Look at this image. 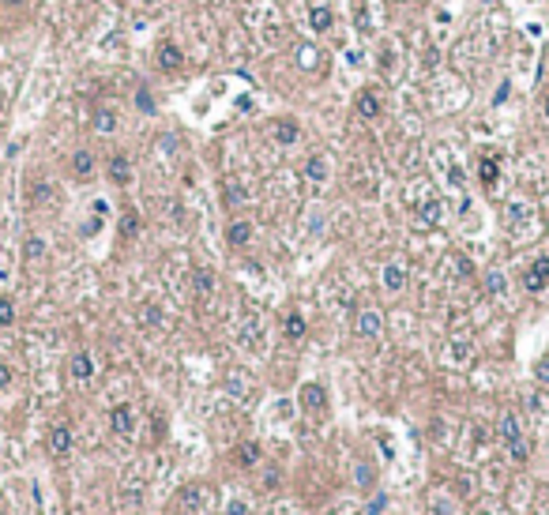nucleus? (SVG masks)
Wrapping results in <instances>:
<instances>
[{"label": "nucleus", "mask_w": 549, "mask_h": 515, "mask_svg": "<svg viewBox=\"0 0 549 515\" xmlns=\"http://www.w3.org/2000/svg\"><path fill=\"white\" fill-rule=\"evenodd\" d=\"M433 162H436V170H441V177L448 189H463L467 184V173H463V158L455 155V147H448V144H436L433 147Z\"/></svg>", "instance_id": "2"}, {"label": "nucleus", "mask_w": 549, "mask_h": 515, "mask_svg": "<svg viewBox=\"0 0 549 515\" xmlns=\"http://www.w3.org/2000/svg\"><path fill=\"white\" fill-rule=\"evenodd\" d=\"M298 399H301V410H309V414H324V410H327V388H324L320 380H309V383H305Z\"/></svg>", "instance_id": "7"}, {"label": "nucleus", "mask_w": 549, "mask_h": 515, "mask_svg": "<svg viewBox=\"0 0 549 515\" xmlns=\"http://www.w3.org/2000/svg\"><path fill=\"white\" fill-rule=\"evenodd\" d=\"M91 125H94V132L109 136V132L117 128V113H113L109 106H102V109H94V120H91Z\"/></svg>", "instance_id": "29"}, {"label": "nucleus", "mask_w": 549, "mask_h": 515, "mask_svg": "<svg viewBox=\"0 0 549 515\" xmlns=\"http://www.w3.org/2000/svg\"><path fill=\"white\" fill-rule=\"evenodd\" d=\"M332 23H335V12L327 4H313L309 8V27L316 30V34H327L332 30Z\"/></svg>", "instance_id": "21"}, {"label": "nucleus", "mask_w": 549, "mask_h": 515, "mask_svg": "<svg viewBox=\"0 0 549 515\" xmlns=\"http://www.w3.org/2000/svg\"><path fill=\"white\" fill-rule=\"evenodd\" d=\"M49 200V189L46 184H34V203H46Z\"/></svg>", "instance_id": "42"}, {"label": "nucleus", "mask_w": 549, "mask_h": 515, "mask_svg": "<svg viewBox=\"0 0 549 515\" xmlns=\"http://www.w3.org/2000/svg\"><path fill=\"white\" fill-rule=\"evenodd\" d=\"M380 327H384V316H380L377 309H358V316H354V331H358L361 338H377V335H380Z\"/></svg>", "instance_id": "12"}, {"label": "nucleus", "mask_w": 549, "mask_h": 515, "mask_svg": "<svg viewBox=\"0 0 549 515\" xmlns=\"http://www.w3.org/2000/svg\"><path fill=\"white\" fill-rule=\"evenodd\" d=\"M8 383H12V365H4V361H0V391H4Z\"/></svg>", "instance_id": "41"}, {"label": "nucleus", "mask_w": 549, "mask_h": 515, "mask_svg": "<svg viewBox=\"0 0 549 515\" xmlns=\"http://www.w3.org/2000/svg\"><path fill=\"white\" fill-rule=\"evenodd\" d=\"M414 207H418V215H422V222L425 226H441L444 222V200L436 192H429L425 184H414Z\"/></svg>", "instance_id": "4"}, {"label": "nucleus", "mask_w": 549, "mask_h": 515, "mask_svg": "<svg viewBox=\"0 0 549 515\" xmlns=\"http://www.w3.org/2000/svg\"><path fill=\"white\" fill-rule=\"evenodd\" d=\"M23 256L27 260H42V256H46V241H42V237H27L23 241Z\"/></svg>", "instance_id": "33"}, {"label": "nucleus", "mask_w": 549, "mask_h": 515, "mask_svg": "<svg viewBox=\"0 0 549 515\" xmlns=\"http://www.w3.org/2000/svg\"><path fill=\"white\" fill-rule=\"evenodd\" d=\"M500 440L508 447V455L515 463H526V455H531V447L523 440V429H519V418L515 414H500Z\"/></svg>", "instance_id": "3"}, {"label": "nucleus", "mask_w": 549, "mask_h": 515, "mask_svg": "<svg viewBox=\"0 0 549 515\" xmlns=\"http://www.w3.org/2000/svg\"><path fill=\"white\" fill-rule=\"evenodd\" d=\"M200 497H203V489H196V485H192V489H181V500H177L181 511L196 515V508H200Z\"/></svg>", "instance_id": "31"}, {"label": "nucleus", "mask_w": 549, "mask_h": 515, "mask_svg": "<svg viewBox=\"0 0 549 515\" xmlns=\"http://www.w3.org/2000/svg\"><path fill=\"white\" fill-rule=\"evenodd\" d=\"M354 109H358V117L377 120V117L384 113V98H380L377 91H361V94H358V102H354Z\"/></svg>", "instance_id": "16"}, {"label": "nucleus", "mask_w": 549, "mask_h": 515, "mask_svg": "<svg viewBox=\"0 0 549 515\" xmlns=\"http://www.w3.org/2000/svg\"><path fill=\"white\" fill-rule=\"evenodd\" d=\"M136 234H139V215L125 211V215H120V237H136Z\"/></svg>", "instance_id": "32"}, {"label": "nucleus", "mask_w": 549, "mask_h": 515, "mask_svg": "<svg viewBox=\"0 0 549 515\" xmlns=\"http://www.w3.org/2000/svg\"><path fill=\"white\" fill-rule=\"evenodd\" d=\"M189 286H192L196 298H211V293H215V271L211 267H192Z\"/></svg>", "instance_id": "18"}, {"label": "nucleus", "mask_w": 549, "mask_h": 515, "mask_svg": "<svg viewBox=\"0 0 549 515\" xmlns=\"http://www.w3.org/2000/svg\"><path fill=\"white\" fill-rule=\"evenodd\" d=\"M538 376H542V380H549V361H542V365H538Z\"/></svg>", "instance_id": "46"}, {"label": "nucleus", "mask_w": 549, "mask_h": 515, "mask_svg": "<svg viewBox=\"0 0 549 515\" xmlns=\"http://www.w3.org/2000/svg\"><path fill=\"white\" fill-rule=\"evenodd\" d=\"M241 346H245V350H263V327H260V320H248L245 324V331H241Z\"/></svg>", "instance_id": "28"}, {"label": "nucleus", "mask_w": 549, "mask_h": 515, "mask_svg": "<svg viewBox=\"0 0 549 515\" xmlns=\"http://www.w3.org/2000/svg\"><path fill=\"white\" fill-rule=\"evenodd\" d=\"M406 286V267L399 260H391V264H384V290L388 293H399Z\"/></svg>", "instance_id": "22"}, {"label": "nucleus", "mask_w": 549, "mask_h": 515, "mask_svg": "<svg viewBox=\"0 0 549 515\" xmlns=\"http://www.w3.org/2000/svg\"><path fill=\"white\" fill-rule=\"evenodd\" d=\"M305 331H309V324H305L301 312H290L286 320H282V335L290 338V343H298V338H305Z\"/></svg>", "instance_id": "26"}, {"label": "nucleus", "mask_w": 549, "mask_h": 515, "mask_svg": "<svg viewBox=\"0 0 549 515\" xmlns=\"http://www.w3.org/2000/svg\"><path fill=\"white\" fill-rule=\"evenodd\" d=\"M226 391H229V395H237V399H245L248 395V376H245V372H229V376H226Z\"/></svg>", "instance_id": "30"}, {"label": "nucleus", "mask_w": 549, "mask_h": 515, "mask_svg": "<svg viewBox=\"0 0 549 515\" xmlns=\"http://www.w3.org/2000/svg\"><path fill=\"white\" fill-rule=\"evenodd\" d=\"M109 429H113L117 436L136 433V410H132V402H120V407L109 410Z\"/></svg>", "instance_id": "8"}, {"label": "nucleus", "mask_w": 549, "mask_h": 515, "mask_svg": "<svg viewBox=\"0 0 549 515\" xmlns=\"http://www.w3.org/2000/svg\"><path fill=\"white\" fill-rule=\"evenodd\" d=\"M72 173L80 181H91L94 177V155H91V151H75V155H72Z\"/></svg>", "instance_id": "24"}, {"label": "nucleus", "mask_w": 549, "mask_h": 515, "mask_svg": "<svg viewBox=\"0 0 549 515\" xmlns=\"http://www.w3.org/2000/svg\"><path fill=\"white\" fill-rule=\"evenodd\" d=\"M68 376L75 380V383H87L94 376V357L87 354V350H75L72 354V361H68Z\"/></svg>", "instance_id": "14"}, {"label": "nucleus", "mask_w": 549, "mask_h": 515, "mask_svg": "<svg viewBox=\"0 0 549 515\" xmlns=\"http://www.w3.org/2000/svg\"><path fill=\"white\" fill-rule=\"evenodd\" d=\"M12 324H15V301L4 293L0 298V327H12Z\"/></svg>", "instance_id": "34"}, {"label": "nucleus", "mask_w": 549, "mask_h": 515, "mask_svg": "<svg viewBox=\"0 0 549 515\" xmlns=\"http://www.w3.org/2000/svg\"><path fill=\"white\" fill-rule=\"evenodd\" d=\"M139 4H144V8H158L162 0H139Z\"/></svg>", "instance_id": "48"}, {"label": "nucleus", "mask_w": 549, "mask_h": 515, "mask_svg": "<svg viewBox=\"0 0 549 515\" xmlns=\"http://www.w3.org/2000/svg\"><path fill=\"white\" fill-rule=\"evenodd\" d=\"M98 226H102V222H98V218H91V222H87V226H83V237H91V234H98Z\"/></svg>", "instance_id": "45"}, {"label": "nucleus", "mask_w": 549, "mask_h": 515, "mask_svg": "<svg viewBox=\"0 0 549 515\" xmlns=\"http://www.w3.org/2000/svg\"><path fill=\"white\" fill-rule=\"evenodd\" d=\"M49 455H57V459H64V455H68L72 452V444H75V436H72V429H68V425H53V429H49Z\"/></svg>", "instance_id": "13"}, {"label": "nucleus", "mask_w": 549, "mask_h": 515, "mask_svg": "<svg viewBox=\"0 0 549 515\" xmlns=\"http://www.w3.org/2000/svg\"><path fill=\"white\" fill-rule=\"evenodd\" d=\"M0 4H8V8H19V4H27V0H0Z\"/></svg>", "instance_id": "47"}, {"label": "nucleus", "mask_w": 549, "mask_h": 515, "mask_svg": "<svg viewBox=\"0 0 549 515\" xmlns=\"http://www.w3.org/2000/svg\"><path fill=\"white\" fill-rule=\"evenodd\" d=\"M542 109H545V120H549V98H545V106H542Z\"/></svg>", "instance_id": "49"}, {"label": "nucleus", "mask_w": 549, "mask_h": 515, "mask_svg": "<svg viewBox=\"0 0 549 515\" xmlns=\"http://www.w3.org/2000/svg\"><path fill=\"white\" fill-rule=\"evenodd\" d=\"M327 177H332V162H327V155H309L305 158V181L327 184Z\"/></svg>", "instance_id": "15"}, {"label": "nucleus", "mask_w": 549, "mask_h": 515, "mask_svg": "<svg viewBox=\"0 0 549 515\" xmlns=\"http://www.w3.org/2000/svg\"><path fill=\"white\" fill-rule=\"evenodd\" d=\"M478 177H481V184H486V189L493 192V189H497V181H500V162L486 155V158L478 162Z\"/></svg>", "instance_id": "25"}, {"label": "nucleus", "mask_w": 549, "mask_h": 515, "mask_svg": "<svg viewBox=\"0 0 549 515\" xmlns=\"http://www.w3.org/2000/svg\"><path fill=\"white\" fill-rule=\"evenodd\" d=\"M545 282H549V256H538L531 260V267L523 271V286L538 293V290H545Z\"/></svg>", "instance_id": "9"}, {"label": "nucleus", "mask_w": 549, "mask_h": 515, "mask_svg": "<svg viewBox=\"0 0 549 515\" xmlns=\"http://www.w3.org/2000/svg\"><path fill=\"white\" fill-rule=\"evenodd\" d=\"M486 286H489V293H504V275H500V271H489Z\"/></svg>", "instance_id": "36"}, {"label": "nucleus", "mask_w": 549, "mask_h": 515, "mask_svg": "<svg viewBox=\"0 0 549 515\" xmlns=\"http://www.w3.org/2000/svg\"><path fill=\"white\" fill-rule=\"evenodd\" d=\"M350 19H354V27L361 34H372L380 27V8L372 0H350Z\"/></svg>", "instance_id": "5"}, {"label": "nucleus", "mask_w": 549, "mask_h": 515, "mask_svg": "<svg viewBox=\"0 0 549 515\" xmlns=\"http://www.w3.org/2000/svg\"><path fill=\"white\" fill-rule=\"evenodd\" d=\"M358 481L361 485H372V481H377V470H369V463H358Z\"/></svg>", "instance_id": "37"}, {"label": "nucleus", "mask_w": 549, "mask_h": 515, "mask_svg": "<svg viewBox=\"0 0 549 515\" xmlns=\"http://www.w3.org/2000/svg\"><path fill=\"white\" fill-rule=\"evenodd\" d=\"M301 68H316V64L324 61V49H316V46H301Z\"/></svg>", "instance_id": "35"}, {"label": "nucleus", "mask_w": 549, "mask_h": 515, "mask_svg": "<svg viewBox=\"0 0 549 515\" xmlns=\"http://www.w3.org/2000/svg\"><path fill=\"white\" fill-rule=\"evenodd\" d=\"M245 23H248V30L256 34V42L263 49L282 46V15H279V8H274V4H267V0L252 4L245 12Z\"/></svg>", "instance_id": "1"}, {"label": "nucleus", "mask_w": 549, "mask_h": 515, "mask_svg": "<svg viewBox=\"0 0 549 515\" xmlns=\"http://www.w3.org/2000/svg\"><path fill=\"white\" fill-rule=\"evenodd\" d=\"M136 102H139V109H147V113H151V109H155V102H151V94H147V91H139V98H136Z\"/></svg>", "instance_id": "43"}, {"label": "nucleus", "mask_w": 549, "mask_h": 515, "mask_svg": "<svg viewBox=\"0 0 549 515\" xmlns=\"http://www.w3.org/2000/svg\"><path fill=\"white\" fill-rule=\"evenodd\" d=\"M181 515H189V511H181Z\"/></svg>", "instance_id": "50"}, {"label": "nucleus", "mask_w": 549, "mask_h": 515, "mask_svg": "<svg viewBox=\"0 0 549 515\" xmlns=\"http://www.w3.org/2000/svg\"><path fill=\"white\" fill-rule=\"evenodd\" d=\"M467 102V87L463 83H455V80H441L436 83V91H433V106L436 109H455V106H463Z\"/></svg>", "instance_id": "6"}, {"label": "nucleus", "mask_w": 549, "mask_h": 515, "mask_svg": "<svg viewBox=\"0 0 549 515\" xmlns=\"http://www.w3.org/2000/svg\"><path fill=\"white\" fill-rule=\"evenodd\" d=\"M184 64V49L177 46V42H162L158 46V68L162 72H177Z\"/></svg>", "instance_id": "17"}, {"label": "nucleus", "mask_w": 549, "mask_h": 515, "mask_svg": "<svg viewBox=\"0 0 549 515\" xmlns=\"http://www.w3.org/2000/svg\"><path fill=\"white\" fill-rule=\"evenodd\" d=\"M234 459H237V466L252 470V466L260 463V444H256V440H245V444H241L237 452H234Z\"/></svg>", "instance_id": "27"}, {"label": "nucleus", "mask_w": 549, "mask_h": 515, "mask_svg": "<svg viewBox=\"0 0 549 515\" xmlns=\"http://www.w3.org/2000/svg\"><path fill=\"white\" fill-rule=\"evenodd\" d=\"M455 271L459 275H474V264H470L467 256H455Z\"/></svg>", "instance_id": "39"}, {"label": "nucleus", "mask_w": 549, "mask_h": 515, "mask_svg": "<svg viewBox=\"0 0 549 515\" xmlns=\"http://www.w3.org/2000/svg\"><path fill=\"white\" fill-rule=\"evenodd\" d=\"M384 508H388V497H377V500L369 504V511H384Z\"/></svg>", "instance_id": "44"}, {"label": "nucleus", "mask_w": 549, "mask_h": 515, "mask_svg": "<svg viewBox=\"0 0 549 515\" xmlns=\"http://www.w3.org/2000/svg\"><path fill=\"white\" fill-rule=\"evenodd\" d=\"M452 357L455 361H470V343H452Z\"/></svg>", "instance_id": "38"}, {"label": "nucleus", "mask_w": 549, "mask_h": 515, "mask_svg": "<svg viewBox=\"0 0 549 515\" xmlns=\"http://www.w3.org/2000/svg\"><path fill=\"white\" fill-rule=\"evenodd\" d=\"M222 203L226 207H245L248 203V189H245V181H241L237 173L222 177Z\"/></svg>", "instance_id": "11"}, {"label": "nucleus", "mask_w": 549, "mask_h": 515, "mask_svg": "<svg viewBox=\"0 0 549 515\" xmlns=\"http://www.w3.org/2000/svg\"><path fill=\"white\" fill-rule=\"evenodd\" d=\"M109 181L120 184V189H125V184H132V162H128L125 155H113V158H109Z\"/></svg>", "instance_id": "23"}, {"label": "nucleus", "mask_w": 549, "mask_h": 515, "mask_svg": "<svg viewBox=\"0 0 549 515\" xmlns=\"http://www.w3.org/2000/svg\"><path fill=\"white\" fill-rule=\"evenodd\" d=\"M399 46H395V42H384L380 46V53H377V72L384 75V80H395V75H399Z\"/></svg>", "instance_id": "10"}, {"label": "nucleus", "mask_w": 549, "mask_h": 515, "mask_svg": "<svg viewBox=\"0 0 549 515\" xmlns=\"http://www.w3.org/2000/svg\"><path fill=\"white\" fill-rule=\"evenodd\" d=\"M274 144H282V147H294L301 139V128H298V120H290V117H282V120H274Z\"/></svg>", "instance_id": "19"}, {"label": "nucleus", "mask_w": 549, "mask_h": 515, "mask_svg": "<svg viewBox=\"0 0 549 515\" xmlns=\"http://www.w3.org/2000/svg\"><path fill=\"white\" fill-rule=\"evenodd\" d=\"M252 234H256V229H252V222L248 218H237V222H229V229H226V241L234 248H245L248 241H252Z\"/></svg>", "instance_id": "20"}, {"label": "nucleus", "mask_w": 549, "mask_h": 515, "mask_svg": "<svg viewBox=\"0 0 549 515\" xmlns=\"http://www.w3.org/2000/svg\"><path fill=\"white\" fill-rule=\"evenodd\" d=\"M226 515H248V504H241V500H229V504H226Z\"/></svg>", "instance_id": "40"}]
</instances>
